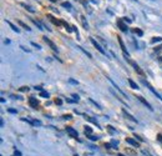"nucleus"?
<instances>
[{
  "instance_id": "nucleus-23",
  "label": "nucleus",
  "mask_w": 162,
  "mask_h": 156,
  "mask_svg": "<svg viewBox=\"0 0 162 156\" xmlns=\"http://www.w3.org/2000/svg\"><path fill=\"white\" fill-rule=\"evenodd\" d=\"M110 144H111L112 149H117V146H119V141H117V140H114V139L111 140V143H110Z\"/></svg>"
},
{
  "instance_id": "nucleus-17",
  "label": "nucleus",
  "mask_w": 162,
  "mask_h": 156,
  "mask_svg": "<svg viewBox=\"0 0 162 156\" xmlns=\"http://www.w3.org/2000/svg\"><path fill=\"white\" fill-rule=\"evenodd\" d=\"M78 49H79V50H81V51H82V53H84V54H85V55H86L87 58H90V59L92 58V55H91V54H90V53H89L87 50H85L84 48H81V46H78Z\"/></svg>"
},
{
  "instance_id": "nucleus-43",
  "label": "nucleus",
  "mask_w": 162,
  "mask_h": 156,
  "mask_svg": "<svg viewBox=\"0 0 162 156\" xmlns=\"http://www.w3.org/2000/svg\"><path fill=\"white\" fill-rule=\"evenodd\" d=\"M105 148H106V149H112L111 144H106V145H105Z\"/></svg>"
},
{
  "instance_id": "nucleus-32",
  "label": "nucleus",
  "mask_w": 162,
  "mask_h": 156,
  "mask_svg": "<svg viewBox=\"0 0 162 156\" xmlns=\"http://www.w3.org/2000/svg\"><path fill=\"white\" fill-rule=\"evenodd\" d=\"M73 98H74V100H75V103H76V101L79 103V100H80V99H79V95H76V94H73Z\"/></svg>"
},
{
  "instance_id": "nucleus-22",
  "label": "nucleus",
  "mask_w": 162,
  "mask_h": 156,
  "mask_svg": "<svg viewBox=\"0 0 162 156\" xmlns=\"http://www.w3.org/2000/svg\"><path fill=\"white\" fill-rule=\"evenodd\" d=\"M33 23H34V24H35V25H36V26H38V28H39L40 30H44V29H45V28L43 26V24H41L40 21H36V20H33Z\"/></svg>"
},
{
  "instance_id": "nucleus-6",
  "label": "nucleus",
  "mask_w": 162,
  "mask_h": 156,
  "mask_svg": "<svg viewBox=\"0 0 162 156\" xmlns=\"http://www.w3.org/2000/svg\"><path fill=\"white\" fill-rule=\"evenodd\" d=\"M107 80H109V81H110V83L114 85V88H115V89H116V90H117V91H119V93H120V94H121L124 98H127V95H126V94H125V93H124V91H122V90H121V89L117 86V84H116V83H115V81H114L111 78H109V76H107Z\"/></svg>"
},
{
  "instance_id": "nucleus-44",
  "label": "nucleus",
  "mask_w": 162,
  "mask_h": 156,
  "mask_svg": "<svg viewBox=\"0 0 162 156\" xmlns=\"http://www.w3.org/2000/svg\"><path fill=\"white\" fill-rule=\"evenodd\" d=\"M135 138H136V139H139V140H140V141H144V139H142V138H140V136H137V135H136V136H135Z\"/></svg>"
},
{
  "instance_id": "nucleus-8",
  "label": "nucleus",
  "mask_w": 162,
  "mask_h": 156,
  "mask_svg": "<svg viewBox=\"0 0 162 156\" xmlns=\"http://www.w3.org/2000/svg\"><path fill=\"white\" fill-rule=\"evenodd\" d=\"M144 84H145V85H146V86H147V88H149V89H150V90H151V91H152V93L155 94V96H156L157 99H160V100H162V96H161V95H160V94H159V93H157V91H156V90H155V89H154V88H152V86H151V85H150L149 83L144 81Z\"/></svg>"
},
{
  "instance_id": "nucleus-42",
  "label": "nucleus",
  "mask_w": 162,
  "mask_h": 156,
  "mask_svg": "<svg viewBox=\"0 0 162 156\" xmlns=\"http://www.w3.org/2000/svg\"><path fill=\"white\" fill-rule=\"evenodd\" d=\"M35 90H39V91H43V88H41V86H35Z\"/></svg>"
},
{
  "instance_id": "nucleus-29",
  "label": "nucleus",
  "mask_w": 162,
  "mask_h": 156,
  "mask_svg": "<svg viewBox=\"0 0 162 156\" xmlns=\"http://www.w3.org/2000/svg\"><path fill=\"white\" fill-rule=\"evenodd\" d=\"M134 31H135V34H137V35H140V36H142V35H144V31H142V30H140V29H137V28H136Z\"/></svg>"
},
{
  "instance_id": "nucleus-10",
  "label": "nucleus",
  "mask_w": 162,
  "mask_h": 156,
  "mask_svg": "<svg viewBox=\"0 0 162 156\" xmlns=\"http://www.w3.org/2000/svg\"><path fill=\"white\" fill-rule=\"evenodd\" d=\"M122 114L125 115V118H126V119H129V120H131V121H134V123H139V121H137V119H135V118H134L131 114H129L125 109H122Z\"/></svg>"
},
{
  "instance_id": "nucleus-35",
  "label": "nucleus",
  "mask_w": 162,
  "mask_h": 156,
  "mask_svg": "<svg viewBox=\"0 0 162 156\" xmlns=\"http://www.w3.org/2000/svg\"><path fill=\"white\" fill-rule=\"evenodd\" d=\"M69 83H70V84H75V85H78V84H79V83H78L76 80H74V79H69Z\"/></svg>"
},
{
  "instance_id": "nucleus-37",
  "label": "nucleus",
  "mask_w": 162,
  "mask_h": 156,
  "mask_svg": "<svg viewBox=\"0 0 162 156\" xmlns=\"http://www.w3.org/2000/svg\"><path fill=\"white\" fill-rule=\"evenodd\" d=\"M31 45H33V46H35V48H36V49H39V50L41 49V46H40V45H38L36 43H31Z\"/></svg>"
},
{
  "instance_id": "nucleus-38",
  "label": "nucleus",
  "mask_w": 162,
  "mask_h": 156,
  "mask_svg": "<svg viewBox=\"0 0 162 156\" xmlns=\"http://www.w3.org/2000/svg\"><path fill=\"white\" fill-rule=\"evenodd\" d=\"M124 21H125V23H129V24H130V23H131L132 20H131V19H129V18L126 16V18H124Z\"/></svg>"
},
{
  "instance_id": "nucleus-24",
  "label": "nucleus",
  "mask_w": 162,
  "mask_h": 156,
  "mask_svg": "<svg viewBox=\"0 0 162 156\" xmlns=\"http://www.w3.org/2000/svg\"><path fill=\"white\" fill-rule=\"evenodd\" d=\"M61 5H63V6H64V8L66 9V10H71V4H70V3H68V1H65V3H63Z\"/></svg>"
},
{
  "instance_id": "nucleus-14",
  "label": "nucleus",
  "mask_w": 162,
  "mask_h": 156,
  "mask_svg": "<svg viewBox=\"0 0 162 156\" xmlns=\"http://www.w3.org/2000/svg\"><path fill=\"white\" fill-rule=\"evenodd\" d=\"M129 84H130V86H131L134 90H139V89H140V88H139V85H137L132 79H129Z\"/></svg>"
},
{
  "instance_id": "nucleus-30",
  "label": "nucleus",
  "mask_w": 162,
  "mask_h": 156,
  "mask_svg": "<svg viewBox=\"0 0 162 156\" xmlns=\"http://www.w3.org/2000/svg\"><path fill=\"white\" fill-rule=\"evenodd\" d=\"M107 130H109L111 134H115V133H116V130H115V129H114L111 125H109V126H107Z\"/></svg>"
},
{
  "instance_id": "nucleus-7",
  "label": "nucleus",
  "mask_w": 162,
  "mask_h": 156,
  "mask_svg": "<svg viewBox=\"0 0 162 156\" xmlns=\"http://www.w3.org/2000/svg\"><path fill=\"white\" fill-rule=\"evenodd\" d=\"M29 104H30V106L34 108V109H38V108H39V101H38V99L34 98V96L29 98Z\"/></svg>"
},
{
  "instance_id": "nucleus-21",
  "label": "nucleus",
  "mask_w": 162,
  "mask_h": 156,
  "mask_svg": "<svg viewBox=\"0 0 162 156\" xmlns=\"http://www.w3.org/2000/svg\"><path fill=\"white\" fill-rule=\"evenodd\" d=\"M84 130H85V134H86V135L92 134V129H91L90 126H87V125H86V126H84Z\"/></svg>"
},
{
  "instance_id": "nucleus-19",
  "label": "nucleus",
  "mask_w": 162,
  "mask_h": 156,
  "mask_svg": "<svg viewBox=\"0 0 162 156\" xmlns=\"http://www.w3.org/2000/svg\"><path fill=\"white\" fill-rule=\"evenodd\" d=\"M63 25L65 26V29L68 30V33H71V31L74 30V29H73V26H70V25H69V24H68L66 21H63Z\"/></svg>"
},
{
  "instance_id": "nucleus-11",
  "label": "nucleus",
  "mask_w": 162,
  "mask_h": 156,
  "mask_svg": "<svg viewBox=\"0 0 162 156\" xmlns=\"http://www.w3.org/2000/svg\"><path fill=\"white\" fill-rule=\"evenodd\" d=\"M126 143L130 144V145H132L134 148H140V144H139L137 141H135L134 139H131V138H127V139H126Z\"/></svg>"
},
{
  "instance_id": "nucleus-4",
  "label": "nucleus",
  "mask_w": 162,
  "mask_h": 156,
  "mask_svg": "<svg viewBox=\"0 0 162 156\" xmlns=\"http://www.w3.org/2000/svg\"><path fill=\"white\" fill-rule=\"evenodd\" d=\"M43 39H44V41H45V43H46V44H48V45H49V46H50V48H51V49H53L55 53H59V49H58V46H56V45H55V44H54V43H53V41H51V40H50L48 36H44Z\"/></svg>"
},
{
  "instance_id": "nucleus-48",
  "label": "nucleus",
  "mask_w": 162,
  "mask_h": 156,
  "mask_svg": "<svg viewBox=\"0 0 162 156\" xmlns=\"http://www.w3.org/2000/svg\"><path fill=\"white\" fill-rule=\"evenodd\" d=\"M74 156H79V155H74Z\"/></svg>"
},
{
  "instance_id": "nucleus-40",
  "label": "nucleus",
  "mask_w": 162,
  "mask_h": 156,
  "mask_svg": "<svg viewBox=\"0 0 162 156\" xmlns=\"http://www.w3.org/2000/svg\"><path fill=\"white\" fill-rule=\"evenodd\" d=\"M14 156H21V153L18 151V150H15V151H14Z\"/></svg>"
},
{
  "instance_id": "nucleus-12",
  "label": "nucleus",
  "mask_w": 162,
  "mask_h": 156,
  "mask_svg": "<svg viewBox=\"0 0 162 156\" xmlns=\"http://www.w3.org/2000/svg\"><path fill=\"white\" fill-rule=\"evenodd\" d=\"M48 18H49V20H51L55 25H58V26H60V25H63V21H60V20H56L53 15H48Z\"/></svg>"
},
{
  "instance_id": "nucleus-36",
  "label": "nucleus",
  "mask_w": 162,
  "mask_h": 156,
  "mask_svg": "<svg viewBox=\"0 0 162 156\" xmlns=\"http://www.w3.org/2000/svg\"><path fill=\"white\" fill-rule=\"evenodd\" d=\"M55 104H58V105H61V104H63V100H61V99H59V98H58V99H56V100H55Z\"/></svg>"
},
{
  "instance_id": "nucleus-28",
  "label": "nucleus",
  "mask_w": 162,
  "mask_h": 156,
  "mask_svg": "<svg viewBox=\"0 0 162 156\" xmlns=\"http://www.w3.org/2000/svg\"><path fill=\"white\" fill-rule=\"evenodd\" d=\"M87 139H89V140H91V141H97V140H99V138H97V136H94V135H91V134H90V135H87Z\"/></svg>"
},
{
  "instance_id": "nucleus-45",
  "label": "nucleus",
  "mask_w": 162,
  "mask_h": 156,
  "mask_svg": "<svg viewBox=\"0 0 162 156\" xmlns=\"http://www.w3.org/2000/svg\"><path fill=\"white\" fill-rule=\"evenodd\" d=\"M50 1H51V3H56L58 0H50Z\"/></svg>"
},
{
  "instance_id": "nucleus-41",
  "label": "nucleus",
  "mask_w": 162,
  "mask_h": 156,
  "mask_svg": "<svg viewBox=\"0 0 162 156\" xmlns=\"http://www.w3.org/2000/svg\"><path fill=\"white\" fill-rule=\"evenodd\" d=\"M157 140H159L160 143H162V134H159V135H157Z\"/></svg>"
},
{
  "instance_id": "nucleus-26",
  "label": "nucleus",
  "mask_w": 162,
  "mask_h": 156,
  "mask_svg": "<svg viewBox=\"0 0 162 156\" xmlns=\"http://www.w3.org/2000/svg\"><path fill=\"white\" fill-rule=\"evenodd\" d=\"M162 40V38H160V36H156V38H154L152 40H151V44H156V43H160Z\"/></svg>"
},
{
  "instance_id": "nucleus-34",
  "label": "nucleus",
  "mask_w": 162,
  "mask_h": 156,
  "mask_svg": "<svg viewBox=\"0 0 162 156\" xmlns=\"http://www.w3.org/2000/svg\"><path fill=\"white\" fill-rule=\"evenodd\" d=\"M63 118H64V119H65V120H71V119H73V116H71V115H70V114H69V115H64V116H63Z\"/></svg>"
},
{
  "instance_id": "nucleus-16",
  "label": "nucleus",
  "mask_w": 162,
  "mask_h": 156,
  "mask_svg": "<svg viewBox=\"0 0 162 156\" xmlns=\"http://www.w3.org/2000/svg\"><path fill=\"white\" fill-rule=\"evenodd\" d=\"M80 18H81V23H82L84 28L87 30V29H89V24H87V21H86V19H85V16H84V15H81Z\"/></svg>"
},
{
  "instance_id": "nucleus-18",
  "label": "nucleus",
  "mask_w": 162,
  "mask_h": 156,
  "mask_svg": "<svg viewBox=\"0 0 162 156\" xmlns=\"http://www.w3.org/2000/svg\"><path fill=\"white\" fill-rule=\"evenodd\" d=\"M20 5H21V6H24V8L26 9V10H29L30 13H35V10H34V9H33V8L30 6V5H28V4H24V3H21Z\"/></svg>"
},
{
  "instance_id": "nucleus-25",
  "label": "nucleus",
  "mask_w": 162,
  "mask_h": 156,
  "mask_svg": "<svg viewBox=\"0 0 162 156\" xmlns=\"http://www.w3.org/2000/svg\"><path fill=\"white\" fill-rule=\"evenodd\" d=\"M18 24H19V25H20V26H23V28H24V29H25V30H28V31H30V30H31V29H30V28H29V26H28V25H26V24H24V23H23V21H18Z\"/></svg>"
},
{
  "instance_id": "nucleus-5",
  "label": "nucleus",
  "mask_w": 162,
  "mask_h": 156,
  "mask_svg": "<svg viewBox=\"0 0 162 156\" xmlns=\"http://www.w3.org/2000/svg\"><path fill=\"white\" fill-rule=\"evenodd\" d=\"M129 61H130V64L132 65V68L135 69V71H136L137 74H140V75H142V76L145 75V73H144V70H142V69H141V68H140V66H139V65H137V64H136L135 61H132V60H129Z\"/></svg>"
},
{
  "instance_id": "nucleus-20",
  "label": "nucleus",
  "mask_w": 162,
  "mask_h": 156,
  "mask_svg": "<svg viewBox=\"0 0 162 156\" xmlns=\"http://www.w3.org/2000/svg\"><path fill=\"white\" fill-rule=\"evenodd\" d=\"M85 119H86L87 121H91V123H94L95 125H97V128L100 126V125H99V123H97V120H95V119H92V118H90V116H85Z\"/></svg>"
},
{
  "instance_id": "nucleus-9",
  "label": "nucleus",
  "mask_w": 162,
  "mask_h": 156,
  "mask_svg": "<svg viewBox=\"0 0 162 156\" xmlns=\"http://www.w3.org/2000/svg\"><path fill=\"white\" fill-rule=\"evenodd\" d=\"M137 99H139V100H140V101H141V103H142V104H144V105H145V106H146V108H147L149 110H151V111L154 110V108H151V105H150V103H149L147 100H145V99H144L142 96H137Z\"/></svg>"
},
{
  "instance_id": "nucleus-27",
  "label": "nucleus",
  "mask_w": 162,
  "mask_h": 156,
  "mask_svg": "<svg viewBox=\"0 0 162 156\" xmlns=\"http://www.w3.org/2000/svg\"><path fill=\"white\" fill-rule=\"evenodd\" d=\"M40 96H41V98H45V99H48L50 95H49V93H46V91H44V90H43V91H40Z\"/></svg>"
},
{
  "instance_id": "nucleus-47",
  "label": "nucleus",
  "mask_w": 162,
  "mask_h": 156,
  "mask_svg": "<svg viewBox=\"0 0 162 156\" xmlns=\"http://www.w3.org/2000/svg\"><path fill=\"white\" fill-rule=\"evenodd\" d=\"M134 1H137V0H134Z\"/></svg>"
},
{
  "instance_id": "nucleus-15",
  "label": "nucleus",
  "mask_w": 162,
  "mask_h": 156,
  "mask_svg": "<svg viewBox=\"0 0 162 156\" xmlns=\"http://www.w3.org/2000/svg\"><path fill=\"white\" fill-rule=\"evenodd\" d=\"M6 23H8L9 25H10V28H11V29H13V30H14L15 33H18V34H19V31H20V30H19V28H16V26H15V25H14V24H13L11 21H9V20H6Z\"/></svg>"
},
{
  "instance_id": "nucleus-13",
  "label": "nucleus",
  "mask_w": 162,
  "mask_h": 156,
  "mask_svg": "<svg viewBox=\"0 0 162 156\" xmlns=\"http://www.w3.org/2000/svg\"><path fill=\"white\" fill-rule=\"evenodd\" d=\"M117 38H119V43H120V46H121V49H122L124 54H129V53H127V50H126V46H125V44H124V41H122V39H121L120 36H117Z\"/></svg>"
},
{
  "instance_id": "nucleus-39",
  "label": "nucleus",
  "mask_w": 162,
  "mask_h": 156,
  "mask_svg": "<svg viewBox=\"0 0 162 156\" xmlns=\"http://www.w3.org/2000/svg\"><path fill=\"white\" fill-rule=\"evenodd\" d=\"M20 91H29V88H28V86H23V88L20 89Z\"/></svg>"
},
{
  "instance_id": "nucleus-31",
  "label": "nucleus",
  "mask_w": 162,
  "mask_h": 156,
  "mask_svg": "<svg viewBox=\"0 0 162 156\" xmlns=\"http://www.w3.org/2000/svg\"><path fill=\"white\" fill-rule=\"evenodd\" d=\"M89 100H90V101H91V103H92V104H94V105H95V106H97V109H101V106H100V105H99V104H97V103H96V101H94V100H92V99H89Z\"/></svg>"
},
{
  "instance_id": "nucleus-2",
  "label": "nucleus",
  "mask_w": 162,
  "mask_h": 156,
  "mask_svg": "<svg viewBox=\"0 0 162 156\" xmlns=\"http://www.w3.org/2000/svg\"><path fill=\"white\" fill-rule=\"evenodd\" d=\"M66 133H68V134H69V135H70L73 139H76V140H79V139H78V138H79V133H78V131H76L74 128H70V126H69V128H66Z\"/></svg>"
},
{
  "instance_id": "nucleus-46",
  "label": "nucleus",
  "mask_w": 162,
  "mask_h": 156,
  "mask_svg": "<svg viewBox=\"0 0 162 156\" xmlns=\"http://www.w3.org/2000/svg\"><path fill=\"white\" fill-rule=\"evenodd\" d=\"M117 156H125V155H122V154H117Z\"/></svg>"
},
{
  "instance_id": "nucleus-1",
  "label": "nucleus",
  "mask_w": 162,
  "mask_h": 156,
  "mask_svg": "<svg viewBox=\"0 0 162 156\" xmlns=\"http://www.w3.org/2000/svg\"><path fill=\"white\" fill-rule=\"evenodd\" d=\"M90 41H91V44L95 46V49H96V50H99V51H100L102 55H106V51H105V50L101 48V45H100V44H99V43H97V41H96L94 38H91V39H90Z\"/></svg>"
},
{
  "instance_id": "nucleus-33",
  "label": "nucleus",
  "mask_w": 162,
  "mask_h": 156,
  "mask_svg": "<svg viewBox=\"0 0 162 156\" xmlns=\"http://www.w3.org/2000/svg\"><path fill=\"white\" fill-rule=\"evenodd\" d=\"M8 111L10 114H18V110H15V109H8Z\"/></svg>"
},
{
  "instance_id": "nucleus-3",
  "label": "nucleus",
  "mask_w": 162,
  "mask_h": 156,
  "mask_svg": "<svg viewBox=\"0 0 162 156\" xmlns=\"http://www.w3.org/2000/svg\"><path fill=\"white\" fill-rule=\"evenodd\" d=\"M116 24H117V26H119V29H120L121 31H125V33H126V31H129V28H127V25L125 24L124 19H119Z\"/></svg>"
}]
</instances>
